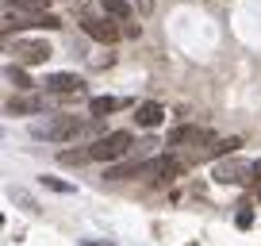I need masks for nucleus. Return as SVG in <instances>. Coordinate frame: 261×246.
<instances>
[{"mask_svg": "<svg viewBox=\"0 0 261 246\" xmlns=\"http://www.w3.org/2000/svg\"><path fill=\"white\" fill-rule=\"evenodd\" d=\"M204 139H207V131L200 127V123H180V127H173V131H169L165 146H200Z\"/></svg>", "mask_w": 261, "mask_h": 246, "instance_id": "39448f33", "label": "nucleus"}, {"mask_svg": "<svg viewBox=\"0 0 261 246\" xmlns=\"http://www.w3.org/2000/svg\"><path fill=\"white\" fill-rule=\"evenodd\" d=\"M62 162H65V165H81V162H92V158H89V146H85V150H62Z\"/></svg>", "mask_w": 261, "mask_h": 246, "instance_id": "f3484780", "label": "nucleus"}, {"mask_svg": "<svg viewBox=\"0 0 261 246\" xmlns=\"http://www.w3.org/2000/svg\"><path fill=\"white\" fill-rule=\"evenodd\" d=\"M35 112H42V100H39V96L8 100V115H35Z\"/></svg>", "mask_w": 261, "mask_h": 246, "instance_id": "9d476101", "label": "nucleus"}, {"mask_svg": "<svg viewBox=\"0 0 261 246\" xmlns=\"http://www.w3.org/2000/svg\"><path fill=\"white\" fill-rule=\"evenodd\" d=\"M123 104H127V100H115V96H92V104H89V112H92V115H96V119H100V115H108V112H115V108H123Z\"/></svg>", "mask_w": 261, "mask_h": 246, "instance_id": "9b49d317", "label": "nucleus"}, {"mask_svg": "<svg viewBox=\"0 0 261 246\" xmlns=\"http://www.w3.org/2000/svg\"><path fill=\"white\" fill-rule=\"evenodd\" d=\"M4 8H19V12H46L50 0H4Z\"/></svg>", "mask_w": 261, "mask_h": 246, "instance_id": "ddd939ff", "label": "nucleus"}, {"mask_svg": "<svg viewBox=\"0 0 261 246\" xmlns=\"http://www.w3.org/2000/svg\"><path fill=\"white\" fill-rule=\"evenodd\" d=\"M234 223H238V227L246 231V227H250V223H253V212H250V208H242V212L234 215Z\"/></svg>", "mask_w": 261, "mask_h": 246, "instance_id": "a211bd4d", "label": "nucleus"}, {"mask_svg": "<svg viewBox=\"0 0 261 246\" xmlns=\"http://www.w3.org/2000/svg\"><path fill=\"white\" fill-rule=\"evenodd\" d=\"M85 246H115V242H100V238H85Z\"/></svg>", "mask_w": 261, "mask_h": 246, "instance_id": "6ab92c4d", "label": "nucleus"}, {"mask_svg": "<svg viewBox=\"0 0 261 246\" xmlns=\"http://www.w3.org/2000/svg\"><path fill=\"white\" fill-rule=\"evenodd\" d=\"M39 185H42V189H50V192H73V185L62 181V177H39Z\"/></svg>", "mask_w": 261, "mask_h": 246, "instance_id": "dca6fc26", "label": "nucleus"}, {"mask_svg": "<svg viewBox=\"0 0 261 246\" xmlns=\"http://www.w3.org/2000/svg\"><path fill=\"white\" fill-rule=\"evenodd\" d=\"M253 177H257V181H261V162H257V165H253Z\"/></svg>", "mask_w": 261, "mask_h": 246, "instance_id": "aec40b11", "label": "nucleus"}, {"mask_svg": "<svg viewBox=\"0 0 261 246\" xmlns=\"http://www.w3.org/2000/svg\"><path fill=\"white\" fill-rule=\"evenodd\" d=\"M104 16H112V19H130V4H127V0H104Z\"/></svg>", "mask_w": 261, "mask_h": 246, "instance_id": "f8f14e48", "label": "nucleus"}, {"mask_svg": "<svg viewBox=\"0 0 261 246\" xmlns=\"http://www.w3.org/2000/svg\"><path fill=\"white\" fill-rule=\"evenodd\" d=\"M130 146H135L130 131H112V135H104V139H96L89 146V158H92V162H119Z\"/></svg>", "mask_w": 261, "mask_h": 246, "instance_id": "f03ea898", "label": "nucleus"}, {"mask_svg": "<svg viewBox=\"0 0 261 246\" xmlns=\"http://www.w3.org/2000/svg\"><path fill=\"white\" fill-rule=\"evenodd\" d=\"M81 27H85V35H92V39L104 42V46H112V42L119 39V27L112 23V16H104V19H100V16H85Z\"/></svg>", "mask_w": 261, "mask_h": 246, "instance_id": "20e7f679", "label": "nucleus"}, {"mask_svg": "<svg viewBox=\"0 0 261 246\" xmlns=\"http://www.w3.org/2000/svg\"><path fill=\"white\" fill-rule=\"evenodd\" d=\"M4 77H8V81L16 85V89H31V81H27V73L19 69V62H16V66H8V69H4Z\"/></svg>", "mask_w": 261, "mask_h": 246, "instance_id": "2eb2a0df", "label": "nucleus"}, {"mask_svg": "<svg viewBox=\"0 0 261 246\" xmlns=\"http://www.w3.org/2000/svg\"><path fill=\"white\" fill-rule=\"evenodd\" d=\"M142 165H146V162H119V165H115V162H108V173H104V177H108V181L142 177Z\"/></svg>", "mask_w": 261, "mask_h": 246, "instance_id": "1a4fd4ad", "label": "nucleus"}, {"mask_svg": "<svg viewBox=\"0 0 261 246\" xmlns=\"http://www.w3.org/2000/svg\"><path fill=\"white\" fill-rule=\"evenodd\" d=\"M50 58H54V50H50V42H42V39L16 42V62L19 66H46Z\"/></svg>", "mask_w": 261, "mask_h": 246, "instance_id": "7ed1b4c3", "label": "nucleus"}, {"mask_svg": "<svg viewBox=\"0 0 261 246\" xmlns=\"http://www.w3.org/2000/svg\"><path fill=\"white\" fill-rule=\"evenodd\" d=\"M238 146H242V139H234V135H230V139H219V142H215L212 150H207V158H223V154H234Z\"/></svg>", "mask_w": 261, "mask_h": 246, "instance_id": "4468645a", "label": "nucleus"}, {"mask_svg": "<svg viewBox=\"0 0 261 246\" xmlns=\"http://www.w3.org/2000/svg\"><path fill=\"white\" fill-rule=\"evenodd\" d=\"M165 115V108L158 104V100H146V104H139V112H135V119H139V127H158Z\"/></svg>", "mask_w": 261, "mask_h": 246, "instance_id": "6e6552de", "label": "nucleus"}, {"mask_svg": "<svg viewBox=\"0 0 261 246\" xmlns=\"http://www.w3.org/2000/svg\"><path fill=\"white\" fill-rule=\"evenodd\" d=\"M81 127H85V123L77 119V115H54V119L35 123L31 135H35V139H46V142H69V139L81 135Z\"/></svg>", "mask_w": 261, "mask_h": 246, "instance_id": "f257e3e1", "label": "nucleus"}, {"mask_svg": "<svg viewBox=\"0 0 261 246\" xmlns=\"http://www.w3.org/2000/svg\"><path fill=\"white\" fill-rule=\"evenodd\" d=\"M246 173H253V165H238V162H230V165H219V169H215V181H219V185H242Z\"/></svg>", "mask_w": 261, "mask_h": 246, "instance_id": "0eeeda50", "label": "nucleus"}, {"mask_svg": "<svg viewBox=\"0 0 261 246\" xmlns=\"http://www.w3.org/2000/svg\"><path fill=\"white\" fill-rule=\"evenodd\" d=\"M42 85H46V92H58V96L81 92V77H77V73H50Z\"/></svg>", "mask_w": 261, "mask_h": 246, "instance_id": "423d86ee", "label": "nucleus"}]
</instances>
